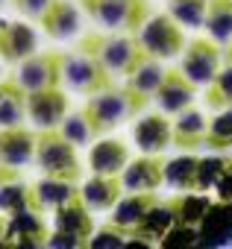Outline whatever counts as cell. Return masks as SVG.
<instances>
[{
	"label": "cell",
	"instance_id": "cell-1",
	"mask_svg": "<svg viewBox=\"0 0 232 249\" xmlns=\"http://www.w3.org/2000/svg\"><path fill=\"white\" fill-rule=\"evenodd\" d=\"M147 103H150V97L138 94L130 85H124V88L109 85V88L88 97V103L82 106V114L88 120L94 138H100V135H106L112 129H118L121 123L133 120L135 114H141L147 108Z\"/></svg>",
	"mask_w": 232,
	"mask_h": 249
},
{
	"label": "cell",
	"instance_id": "cell-2",
	"mask_svg": "<svg viewBox=\"0 0 232 249\" xmlns=\"http://www.w3.org/2000/svg\"><path fill=\"white\" fill-rule=\"evenodd\" d=\"M79 50L91 53L112 76H130L147 59V50L141 47V41H138L135 33H124L121 36V33H115V30H109V33L94 30V33L82 36Z\"/></svg>",
	"mask_w": 232,
	"mask_h": 249
},
{
	"label": "cell",
	"instance_id": "cell-3",
	"mask_svg": "<svg viewBox=\"0 0 232 249\" xmlns=\"http://www.w3.org/2000/svg\"><path fill=\"white\" fill-rule=\"evenodd\" d=\"M36 164L41 167L44 176L65 179V182H79L82 164L77 159V147L56 129H39L36 132Z\"/></svg>",
	"mask_w": 232,
	"mask_h": 249
},
{
	"label": "cell",
	"instance_id": "cell-4",
	"mask_svg": "<svg viewBox=\"0 0 232 249\" xmlns=\"http://www.w3.org/2000/svg\"><path fill=\"white\" fill-rule=\"evenodd\" d=\"M85 15L115 33H138L150 18V0H79Z\"/></svg>",
	"mask_w": 232,
	"mask_h": 249
},
{
	"label": "cell",
	"instance_id": "cell-5",
	"mask_svg": "<svg viewBox=\"0 0 232 249\" xmlns=\"http://www.w3.org/2000/svg\"><path fill=\"white\" fill-rule=\"evenodd\" d=\"M56 217V226L47 237V246H88L91 243V234H94V220H91V208L85 205L82 194L68 199L65 205H59L53 211Z\"/></svg>",
	"mask_w": 232,
	"mask_h": 249
},
{
	"label": "cell",
	"instance_id": "cell-6",
	"mask_svg": "<svg viewBox=\"0 0 232 249\" xmlns=\"http://www.w3.org/2000/svg\"><path fill=\"white\" fill-rule=\"evenodd\" d=\"M141 47L147 50V56L153 59H174L185 50V33H182V24L168 12H159V15H150L144 21V27L135 33Z\"/></svg>",
	"mask_w": 232,
	"mask_h": 249
},
{
	"label": "cell",
	"instance_id": "cell-7",
	"mask_svg": "<svg viewBox=\"0 0 232 249\" xmlns=\"http://www.w3.org/2000/svg\"><path fill=\"white\" fill-rule=\"evenodd\" d=\"M62 82H65L71 91L82 94V97H91V94H97V91L115 85V82H112V73H109L91 53H85V50H79V47H77L74 53H65V62H62Z\"/></svg>",
	"mask_w": 232,
	"mask_h": 249
},
{
	"label": "cell",
	"instance_id": "cell-8",
	"mask_svg": "<svg viewBox=\"0 0 232 249\" xmlns=\"http://www.w3.org/2000/svg\"><path fill=\"white\" fill-rule=\"evenodd\" d=\"M62 62H65V53H59V50L33 53L24 62H18L15 76L27 91L56 88V85H62Z\"/></svg>",
	"mask_w": 232,
	"mask_h": 249
},
{
	"label": "cell",
	"instance_id": "cell-9",
	"mask_svg": "<svg viewBox=\"0 0 232 249\" xmlns=\"http://www.w3.org/2000/svg\"><path fill=\"white\" fill-rule=\"evenodd\" d=\"M220 59H223V50L214 38H194L182 50V71L197 85H209L220 71Z\"/></svg>",
	"mask_w": 232,
	"mask_h": 249
},
{
	"label": "cell",
	"instance_id": "cell-10",
	"mask_svg": "<svg viewBox=\"0 0 232 249\" xmlns=\"http://www.w3.org/2000/svg\"><path fill=\"white\" fill-rule=\"evenodd\" d=\"M50 229L36 208H24L15 214H6V229H3V243L6 246H47Z\"/></svg>",
	"mask_w": 232,
	"mask_h": 249
},
{
	"label": "cell",
	"instance_id": "cell-11",
	"mask_svg": "<svg viewBox=\"0 0 232 249\" xmlns=\"http://www.w3.org/2000/svg\"><path fill=\"white\" fill-rule=\"evenodd\" d=\"M27 114L39 129H56L68 114V97L65 91L56 88H41V91H27Z\"/></svg>",
	"mask_w": 232,
	"mask_h": 249
},
{
	"label": "cell",
	"instance_id": "cell-12",
	"mask_svg": "<svg viewBox=\"0 0 232 249\" xmlns=\"http://www.w3.org/2000/svg\"><path fill=\"white\" fill-rule=\"evenodd\" d=\"M194 97H197V82L188 79L182 68H171V71H165V79L153 100L159 103V108L165 114H179L182 108H188L194 103Z\"/></svg>",
	"mask_w": 232,
	"mask_h": 249
},
{
	"label": "cell",
	"instance_id": "cell-13",
	"mask_svg": "<svg viewBox=\"0 0 232 249\" xmlns=\"http://www.w3.org/2000/svg\"><path fill=\"white\" fill-rule=\"evenodd\" d=\"M36 159V132L21 126H0V164L27 167Z\"/></svg>",
	"mask_w": 232,
	"mask_h": 249
},
{
	"label": "cell",
	"instance_id": "cell-14",
	"mask_svg": "<svg viewBox=\"0 0 232 249\" xmlns=\"http://www.w3.org/2000/svg\"><path fill=\"white\" fill-rule=\"evenodd\" d=\"M165 159L162 153H144L141 159H130V164L121 173L124 191H159V185L165 182Z\"/></svg>",
	"mask_w": 232,
	"mask_h": 249
},
{
	"label": "cell",
	"instance_id": "cell-15",
	"mask_svg": "<svg viewBox=\"0 0 232 249\" xmlns=\"http://www.w3.org/2000/svg\"><path fill=\"white\" fill-rule=\"evenodd\" d=\"M133 141L141 153H165L174 141V123L165 117V111L159 114H144L141 120H135L133 126Z\"/></svg>",
	"mask_w": 232,
	"mask_h": 249
},
{
	"label": "cell",
	"instance_id": "cell-16",
	"mask_svg": "<svg viewBox=\"0 0 232 249\" xmlns=\"http://www.w3.org/2000/svg\"><path fill=\"white\" fill-rule=\"evenodd\" d=\"M36 30L30 24H21V21H0V59L9 62V65H18L24 62L27 56L36 53Z\"/></svg>",
	"mask_w": 232,
	"mask_h": 249
},
{
	"label": "cell",
	"instance_id": "cell-17",
	"mask_svg": "<svg viewBox=\"0 0 232 249\" xmlns=\"http://www.w3.org/2000/svg\"><path fill=\"white\" fill-rule=\"evenodd\" d=\"M156 205H159L156 191H127V196H121L118 205H115L112 223L121 226V229H127V231H133V237H135V229L144 223V217Z\"/></svg>",
	"mask_w": 232,
	"mask_h": 249
},
{
	"label": "cell",
	"instance_id": "cell-18",
	"mask_svg": "<svg viewBox=\"0 0 232 249\" xmlns=\"http://www.w3.org/2000/svg\"><path fill=\"white\" fill-rule=\"evenodd\" d=\"M85 205L91 211H112L124 196V182L121 173H94L82 188H79Z\"/></svg>",
	"mask_w": 232,
	"mask_h": 249
},
{
	"label": "cell",
	"instance_id": "cell-19",
	"mask_svg": "<svg viewBox=\"0 0 232 249\" xmlns=\"http://www.w3.org/2000/svg\"><path fill=\"white\" fill-rule=\"evenodd\" d=\"M206 132H209V120L200 108H182L174 120V141L171 147L182 150V153H191V150H200L206 144Z\"/></svg>",
	"mask_w": 232,
	"mask_h": 249
},
{
	"label": "cell",
	"instance_id": "cell-20",
	"mask_svg": "<svg viewBox=\"0 0 232 249\" xmlns=\"http://www.w3.org/2000/svg\"><path fill=\"white\" fill-rule=\"evenodd\" d=\"M39 24L53 41H65V38L79 33V9L71 0H50V6L44 9Z\"/></svg>",
	"mask_w": 232,
	"mask_h": 249
},
{
	"label": "cell",
	"instance_id": "cell-21",
	"mask_svg": "<svg viewBox=\"0 0 232 249\" xmlns=\"http://www.w3.org/2000/svg\"><path fill=\"white\" fill-rule=\"evenodd\" d=\"M88 164L91 173H124V167L130 164V147L118 138H103L91 147Z\"/></svg>",
	"mask_w": 232,
	"mask_h": 249
},
{
	"label": "cell",
	"instance_id": "cell-22",
	"mask_svg": "<svg viewBox=\"0 0 232 249\" xmlns=\"http://www.w3.org/2000/svg\"><path fill=\"white\" fill-rule=\"evenodd\" d=\"M27 117V88L18 76L0 79V126H21Z\"/></svg>",
	"mask_w": 232,
	"mask_h": 249
},
{
	"label": "cell",
	"instance_id": "cell-23",
	"mask_svg": "<svg viewBox=\"0 0 232 249\" xmlns=\"http://www.w3.org/2000/svg\"><path fill=\"white\" fill-rule=\"evenodd\" d=\"M79 196L77 182H65V179H53L44 176L39 185H33V199H36V211H56L59 205H65L68 199Z\"/></svg>",
	"mask_w": 232,
	"mask_h": 249
},
{
	"label": "cell",
	"instance_id": "cell-24",
	"mask_svg": "<svg viewBox=\"0 0 232 249\" xmlns=\"http://www.w3.org/2000/svg\"><path fill=\"white\" fill-rule=\"evenodd\" d=\"M203 27L209 38H214L217 44H229L232 41V0H206Z\"/></svg>",
	"mask_w": 232,
	"mask_h": 249
},
{
	"label": "cell",
	"instance_id": "cell-25",
	"mask_svg": "<svg viewBox=\"0 0 232 249\" xmlns=\"http://www.w3.org/2000/svg\"><path fill=\"white\" fill-rule=\"evenodd\" d=\"M197 176H200L197 156H179L165 164V182L176 191H197Z\"/></svg>",
	"mask_w": 232,
	"mask_h": 249
},
{
	"label": "cell",
	"instance_id": "cell-26",
	"mask_svg": "<svg viewBox=\"0 0 232 249\" xmlns=\"http://www.w3.org/2000/svg\"><path fill=\"white\" fill-rule=\"evenodd\" d=\"M162 79H165V68L159 65V59H153V56H147L130 76H127V85L130 88H135L138 94H144V97H156V91H159V85H162Z\"/></svg>",
	"mask_w": 232,
	"mask_h": 249
},
{
	"label": "cell",
	"instance_id": "cell-27",
	"mask_svg": "<svg viewBox=\"0 0 232 249\" xmlns=\"http://www.w3.org/2000/svg\"><path fill=\"white\" fill-rule=\"evenodd\" d=\"M24 208H36L30 185H24L21 179H12V182L0 185V211L15 214V211H24Z\"/></svg>",
	"mask_w": 232,
	"mask_h": 249
},
{
	"label": "cell",
	"instance_id": "cell-28",
	"mask_svg": "<svg viewBox=\"0 0 232 249\" xmlns=\"http://www.w3.org/2000/svg\"><path fill=\"white\" fill-rule=\"evenodd\" d=\"M206 106L209 108H229L232 106V65H223L214 79L209 82V91H206Z\"/></svg>",
	"mask_w": 232,
	"mask_h": 249
},
{
	"label": "cell",
	"instance_id": "cell-29",
	"mask_svg": "<svg viewBox=\"0 0 232 249\" xmlns=\"http://www.w3.org/2000/svg\"><path fill=\"white\" fill-rule=\"evenodd\" d=\"M209 150H229L232 147V106L220 108V114L214 120H209V132H206V144Z\"/></svg>",
	"mask_w": 232,
	"mask_h": 249
},
{
	"label": "cell",
	"instance_id": "cell-30",
	"mask_svg": "<svg viewBox=\"0 0 232 249\" xmlns=\"http://www.w3.org/2000/svg\"><path fill=\"white\" fill-rule=\"evenodd\" d=\"M168 12L182 24V27H203L206 18V0H168Z\"/></svg>",
	"mask_w": 232,
	"mask_h": 249
},
{
	"label": "cell",
	"instance_id": "cell-31",
	"mask_svg": "<svg viewBox=\"0 0 232 249\" xmlns=\"http://www.w3.org/2000/svg\"><path fill=\"white\" fill-rule=\"evenodd\" d=\"M59 132H62L74 147H88V144L94 141V132H91V126H88V120H85L82 111L65 114V120L59 123Z\"/></svg>",
	"mask_w": 232,
	"mask_h": 249
},
{
	"label": "cell",
	"instance_id": "cell-32",
	"mask_svg": "<svg viewBox=\"0 0 232 249\" xmlns=\"http://www.w3.org/2000/svg\"><path fill=\"white\" fill-rule=\"evenodd\" d=\"M12 6H15V12H21L24 18L39 21V18L44 15V9L50 6V0H12Z\"/></svg>",
	"mask_w": 232,
	"mask_h": 249
},
{
	"label": "cell",
	"instance_id": "cell-33",
	"mask_svg": "<svg viewBox=\"0 0 232 249\" xmlns=\"http://www.w3.org/2000/svg\"><path fill=\"white\" fill-rule=\"evenodd\" d=\"M223 62H226V65H232V41H229V44H226V50H223Z\"/></svg>",
	"mask_w": 232,
	"mask_h": 249
},
{
	"label": "cell",
	"instance_id": "cell-34",
	"mask_svg": "<svg viewBox=\"0 0 232 249\" xmlns=\"http://www.w3.org/2000/svg\"><path fill=\"white\" fill-rule=\"evenodd\" d=\"M3 229H6V214H0V234H3Z\"/></svg>",
	"mask_w": 232,
	"mask_h": 249
},
{
	"label": "cell",
	"instance_id": "cell-35",
	"mask_svg": "<svg viewBox=\"0 0 232 249\" xmlns=\"http://www.w3.org/2000/svg\"><path fill=\"white\" fill-rule=\"evenodd\" d=\"M0 3H3V0H0Z\"/></svg>",
	"mask_w": 232,
	"mask_h": 249
}]
</instances>
